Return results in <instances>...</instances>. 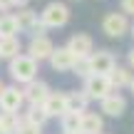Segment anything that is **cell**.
Segmentation results:
<instances>
[{"instance_id": "1", "label": "cell", "mask_w": 134, "mask_h": 134, "mask_svg": "<svg viewBox=\"0 0 134 134\" xmlns=\"http://www.w3.org/2000/svg\"><path fill=\"white\" fill-rule=\"evenodd\" d=\"M8 72H10V77L15 80V85H23L25 87V85H30V82L37 80V62H35L27 52H23L20 57H15V60L8 62Z\"/></svg>"}, {"instance_id": "2", "label": "cell", "mask_w": 134, "mask_h": 134, "mask_svg": "<svg viewBox=\"0 0 134 134\" xmlns=\"http://www.w3.org/2000/svg\"><path fill=\"white\" fill-rule=\"evenodd\" d=\"M40 18H42V25H45L47 30L65 27V25L70 23V8H67L65 3H60V0H52V3H47V5L42 8Z\"/></svg>"}, {"instance_id": "3", "label": "cell", "mask_w": 134, "mask_h": 134, "mask_svg": "<svg viewBox=\"0 0 134 134\" xmlns=\"http://www.w3.org/2000/svg\"><path fill=\"white\" fill-rule=\"evenodd\" d=\"M102 32L107 37H112V40H119L127 32H132V23H129V18L124 13H117L114 10V13H107L102 18Z\"/></svg>"}, {"instance_id": "4", "label": "cell", "mask_w": 134, "mask_h": 134, "mask_svg": "<svg viewBox=\"0 0 134 134\" xmlns=\"http://www.w3.org/2000/svg\"><path fill=\"white\" fill-rule=\"evenodd\" d=\"M18 25H20V32H30V37H42L47 32V27L42 25V18H40L37 10L32 8H25V10H18Z\"/></svg>"}, {"instance_id": "5", "label": "cell", "mask_w": 134, "mask_h": 134, "mask_svg": "<svg viewBox=\"0 0 134 134\" xmlns=\"http://www.w3.org/2000/svg\"><path fill=\"white\" fill-rule=\"evenodd\" d=\"M82 90H85V94L90 97V99H97L102 102L104 97H109L112 92H114V87H112V80L104 75H92L85 80V85H82Z\"/></svg>"}, {"instance_id": "6", "label": "cell", "mask_w": 134, "mask_h": 134, "mask_svg": "<svg viewBox=\"0 0 134 134\" xmlns=\"http://www.w3.org/2000/svg\"><path fill=\"white\" fill-rule=\"evenodd\" d=\"M25 104V92L18 85H8L0 92V112H8V114H20Z\"/></svg>"}, {"instance_id": "7", "label": "cell", "mask_w": 134, "mask_h": 134, "mask_svg": "<svg viewBox=\"0 0 134 134\" xmlns=\"http://www.w3.org/2000/svg\"><path fill=\"white\" fill-rule=\"evenodd\" d=\"M23 92H25L27 107H42L45 102H47V97L52 94V90H50V85L45 80H35V82H30V85H25Z\"/></svg>"}, {"instance_id": "8", "label": "cell", "mask_w": 134, "mask_h": 134, "mask_svg": "<svg viewBox=\"0 0 134 134\" xmlns=\"http://www.w3.org/2000/svg\"><path fill=\"white\" fill-rule=\"evenodd\" d=\"M27 55L35 60V62H42V60H47L50 62V57H52V52L57 47H55V42L47 37V35H42V37H30V42H27Z\"/></svg>"}, {"instance_id": "9", "label": "cell", "mask_w": 134, "mask_h": 134, "mask_svg": "<svg viewBox=\"0 0 134 134\" xmlns=\"http://www.w3.org/2000/svg\"><path fill=\"white\" fill-rule=\"evenodd\" d=\"M90 67H92V75H104L109 77L112 72L117 70V60L109 50H97V52L90 55Z\"/></svg>"}, {"instance_id": "10", "label": "cell", "mask_w": 134, "mask_h": 134, "mask_svg": "<svg viewBox=\"0 0 134 134\" xmlns=\"http://www.w3.org/2000/svg\"><path fill=\"white\" fill-rule=\"evenodd\" d=\"M67 47H70V52L75 55L77 60H85V57H90V55L94 52V40L87 32H75L67 40Z\"/></svg>"}, {"instance_id": "11", "label": "cell", "mask_w": 134, "mask_h": 134, "mask_svg": "<svg viewBox=\"0 0 134 134\" xmlns=\"http://www.w3.org/2000/svg\"><path fill=\"white\" fill-rule=\"evenodd\" d=\"M75 65H77V57L70 52L67 45L57 47L52 52V57H50V67H52L55 72H75Z\"/></svg>"}, {"instance_id": "12", "label": "cell", "mask_w": 134, "mask_h": 134, "mask_svg": "<svg viewBox=\"0 0 134 134\" xmlns=\"http://www.w3.org/2000/svg\"><path fill=\"white\" fill-rule=\"evenodd\" d=\"M99 112L107 114V117H122L127 112V99L119 92H112L109 97H104V99L99 102Z\"/></svg>"}, {"instance_id": "13", "label": "cell", "mask_w": 134, "mask_h": 134, "mask_svg": "<svg viewBox=\"0 0 134 134\" xmlns=\"http://www.w3.org/2000/svg\"><path fill=\"white\" fill-rule=\"evenodd\" d=\"M47 117H65L67 114V92H52L42 104Z\"/></svg>"}, {"instance_id": "14", "label": "cell", "mask_w": 134, "mask_h": 134, "mask_svg": "<svg viewBox=\"0 0 134 134\" xmlns=\"http://www.w3.org/2000/svg\"><path fill=\"white\" fill-rule=\"evenodd\" d=\"M80 134H104V117L99 112H85Z\"/></svg>"}, {"instance_id": "15", "label": "cell", "mask_w": 134, "mask_h": 134, "mask_svg": "<svg viewBox=\"0 0 134 134\" xmlns=\"http://www.w3.org/2000/svg\"><path fill=\"white\" fill-rule=\"evenodd\" d=\"M90 97L85 94V90H75V92H67V112L72 114H85L87 107H90Z\"/></svg>"}, {"instance_id": "16", "label": "cell", "mask_w": 134, "mask_h": 134, "mask_svg": "<svg viewBox=\"0 0 134 134\" xmlns=\"http://www.w3.org/2000/svg\"><path fill=\"white\" fill-rule=\"evenodd\" d=\"M112 80V87H114V92L124 90V87H132V80H134V70H129L127 65H117V70L109 75Z\"/></svg>"}, {"instance_id": "17", "label": "cell", "mask_w": 134, "mask_h": 134, "mask_svg": "<svg viewBox=\"0 0 134 134\" xmlns=\"http://www.w3.org/2000/svg\"><path fill=\"white\" fill-rule=\"evenodd\" d=\"M18 32H20V25H18L15 13H5V15H0V40L18 37Z\"/></svg>"}, {"instance_id": "18", "label": "cell", "mask_w": 134, "mask_h": 134, "mask_svg": "<svg viewBox=\"0 0 134 134\" xmlns=\"http://www.w3.org/2000/svg\"><path fill=\"white\" fill-rule=\"evenodd\" d=\"M23 55V42L20 37H8V40H0V57L3 60H15Z\"/></svg>"}, {"instance_id": "19", "label": "cell", "mask_w": 134, "mask_h": 134, "mask_svg": "<svg viewBox=\"0 0 134 134\" xmlns=\"http://www.w3.org/2000/svg\"><path fill=\"white\" fill-rule=\"evenodd\" d=\"M20 124H23V117H20V114L0 112V129H3V134H18Z\"/></svg>"}, {"instance_id": "20", "label": "cell", "mask_w": 134, "mask_h": 134, "mask_svg": "<svg viewBox=\"0 0 134 134\" xmlns=\"http://www.w3.org/2000/svg\"><path fill=\"white\" fill-rule=\"evenodd\" d=\"M60 127H62L65 134H80V129H82V114L67 112L65 117H60Z\"/></svg>"}, {"instance_id": "21", "label": "cell", "mask_w": 134, "mask_h": 134, "mask_svg": "<svg viewBox=\"0 0 134 134\" xmlns=\"http://www.w3.org/2000/svg\"><path fill=\"white\" fill-rule=\"evenodd\" d=\"M23 117L30 122V124H37V127H45V122L50 119V117L45 114V109H42V107H27V112H25Z\"/></svg>"}, {"instance_id": "22", "label": "cell", "mask_w": 134, "mask_h": 134, "mask_svg": "<svg viewBox=\"0 0 134 134\" xmlns=\"http://www.w3.org/2000/svg\"><path fill=\"white\" fill-rule=\"evenodd\" d=\"M75 75H77V77H82V80H87V77H92L90 57H85V60H77V65H75Z\"/></svg>"}, {"instance_id": "23", "label": "cell", "mask_w": 134, "mask_h": 134, "mask_svg": "<svg viewBox=\"0 0 134 134\" xmlns=\"http://www.w3.org/2000/svg\"><path fill=\"white\" fill-rule=\"evenodd\" d=\"M18 134H42V127H37V124H30V122L23 117V124H20Z\"/></svg>"}, {"instance_id": "24", "label": "cell", "mask_w": 134, "mask_h": 134, "mask_svg": "<svg viewBox=\"0 0 134 134\" xmlns=\"http://www.w3.org/2000/svg\"><path fill=\"white\" fill-rule=\"evenodd\" d=\"M119 13H124L127 18L134 15V0H119Z\"/></svg>"}, {"instance_id": "25", "label": "cell", "mask_w": 134, "mask_h": 134, "mask_svg": "<svg viewBox=\"0 0 134 134\" xmlns=\"http://www.w3.org/2000/svg\"><path fill=\"white\" fill-rule=\"evenodd\" d=\"M10 10H13V0H0V15L10 13Z\"/></svg>"}, {"instance_id": "26", "label": "cell", "mask_w": 134, "mask_h": 134, "mask_svg": "<svg viewBox=\"0 0 134 134\" xmlns=\"http://www.w3.org/2000/svg\"><path fill=\"white\" fill-rule=\"evenodd\" d=\"M127 67H129V70H134V47L127 52Z\"/></svg>"}, {"instance_id": "27", "label": "cell", "mask_w": 134, "mask_h": 134, "mask_svg": "<svg viewBox=\"0 0 134 134\" xmlns=\"http://www.w3.org/2000/svg\"><path fill=\"white\" fill-rule=\"evenodd\" d=\"M27 3H30V0H13V8H18V10H25V8H27Z\"/></svg>"}, {"instance_id": "28", "label": "cell", "mask_w": 134, "mask_h": 134, "mask_svg": "<svg viewBox=\"0 0 134 134\" xmlns=\"http://www.w3.org/2000/svg\"><path fill=\"white\" fill-rule=\"evenodd\" d=\"M129 90H132V94H134V80H132V87H129Z\"/></svg>"}, {"instance_id": "29", "label": "cell", "mask_w": 134, "mask_h": 134, "mask_svg": "<svg viewBox=\"0 0 134 134\" xmlns=\"http://www.w3.org/2000/svg\"><path fill=\"white\" fill-rule=\"evenodd\" d=\"M3 90H5V85H3V82H0V92H3Z\"/></svg>"}, {"instance_id": "30", "label": "cell", "mask_w": 134, "mask_h": 134, "mask_svg": "<svg viewBox=\"0 0 134 134\" xmlns=\"http://www.w3.org/2000/svg\"><path fill=\"white\" fill-rule=\"evenodd\" d=\"M132 37H134V23H132Z\"/></svg>"}, {"instance_id": "31", "label": "cell", "mask_w": 134, "mask_h": 134, "mask_svg": "<svg viewBox=\"0 0 134 134\" xmlns=\"http://www.w3.org/2000/svg\"><path fill=\"white\" fill-rule=\"evenodd\" d=\"M0 134H3V129H0Z\"/></svg>"}, {"instance_id": "32", "label": "cell", "mask_w": 134, "mask_h": 134, "mask_svg": "<svg viewBox=\"0 0 134 134\" xmlns=\"http://www.w3.org/2000/svg\"><path fill=\"white\" fill-rule=\"evenodd\" d=\"M0 60H3V57H0Z\"/></svg>"}]
</instances>
